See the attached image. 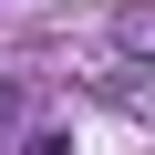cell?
<instances>
[{
	"instance_id": "1",
	"label": "cell",
	"mask_w": 155,
	"mask_h": 155,
	"mask_svg": "<svg viewBox=\"0 0 155 155\" xmlns=\"http://www.w3.org/2000/svg\"><path fill=\"white\" fill-rule=\"evenodd\" d=\"M0 124H11V93H0Z\"/></svg>"
}]
</instances>
